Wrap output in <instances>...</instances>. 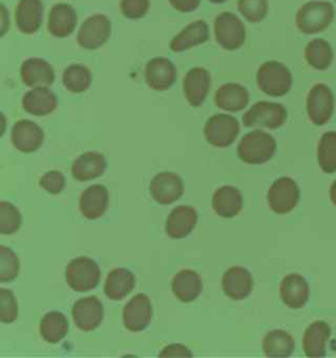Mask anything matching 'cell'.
Listing matches in <instances>:
<instances>
[{"label": "cell", "mask_w": 336, "mask_h": 358, "mask_svg": "<svg viewBox=\"0 0 336 358\" xmlns=\"http://www.w3.org/2000/svg\"><path fill=\"white\" fill-rule=\"evenodd\" d=\"M222 287L225 294L234 301H241L251 294L253 278L243 266H232L222 277Z\"/></svg>", "instance_id": "cell-17"}, {"label": "cell", "mask_w": 336, "mask_h": 358, "mask_svg": "<svg viewBox=\"0 0 336 358\" xmlns=\"http://www.w3.org/2000/svg\"><path fill=\"white\" fill-rule=\"evenodd\" d=\"M286 117L288 112L281 104L259 101L244 113L243 125L246 127H268L273 130L283 127Z\"/></svg>", "instance_id": "cell-7"}, {"label": "cell", "mask_w": 336, "mask_h": 358, "mask_svg": "<svg viewBox=\"0 0 336 358\" xmlns=\"http://www.w3.org/2000/svg\"><path fill=\"white\" fill-rule=\"evenodd\" d=\"M21 218L20 211L15 205L10 202H0V232L3 235H10L19 231L20 229Z\"/></svg>", "instance_id": "cell-37"}, {"label": "cell", "mask_w": 336, "mask_h": 358, "mask_svg": "<svg viewBox=\"0 0 336 358\" xmlns=\"http://www.w3.org/2000/svg\"><path fill=\"white\" fill-rule=\"evenodd\" d=\"M331 336V328L322 320L314 322L304 331V355L307 357H325L326 344Z\"/></svg>", "instance_id": "cell-29"}, {"label": "cell", "mask_w": 336, "mask_h": 358, "mask_svg": "<svg viewBox=\"0 0 336 358\" xmlns=\"http://www.w3.org/2000/svg\"><path fill=\"white\" fill-rule=\"evenodd\" d=\"M304 59L315 70L325 71L334 61V50L323 38H315L306 45Z\"/></svg>", "instance_id": "cell-33"}, {"label": "cell", "mask_w": 336, "mask_h": 358, "mask_svg": "<svg viewBox=\"0 0 336 358\" xmlns=\"http://www.w3.org/2000/svg\"><path fill=\"white\" fill-rule=\"evenodd\" d=\"M318 163L326 173L336 172V131L325 133L318 146Z\"/></svg>", "instance_id": "cell-36"}, {"label": "cell", "mask_w": 336, "mask_h": 358, "mask_svg": "<svg viewBox=\"0 0 336 358\" xmlns=\"http://www.w3.org/2000/svg\"><path fill=\"white\" fill-rule=\"evenodd\" d=\"M172 292L178 301L189 303L199 298L202 292V280L195 271L183 269L172 280Z\"/></svg>", "instance_id": "cell-30"}, {"label": "cell", "mask_w": 336, "mask_h": 358, "mask_svg": "<svg viewBox=\"0 0 336 358\" xmlns=\"http://www.w3.org/2000/svg\"><path fill=\"white\" fill-rule=\"evenodd\" d=\"M256 82L259 90L265 95L281 97L290 91L293 78L285 64L277 61H268L259 67Z\"/></svg>", "instance_id": "cell-3"}, {"label": "cell", "mask_w": 336, "mask_h": 358, "mask_svg": "<svg viewBox=\"0 0 336 358\" xmlns=\"http://www.w3.org/2000/svg\"><path fill=\"white\" fill-rule=\"evenodd\" d=\"M124 326L132 332H141L146 329L153 319V305L148 296L138 294L133 296L122 311Z\"/></svg>", "instance_id": "cell-14"}, {"label": "cell", "mask_w": 336, "mask_h": 358, "mask_svg": "<svg viewBox=\"0 0 336 358\" xmlns=\"http://www.w3.org/2000/svg\"><path fill=\"white\" fill-rule=\"evenodd\" d=\"M100 268L97 263L85 256L74 259L66 266V281L74 292L85 293L94 290L100 282Z\"/></svg>", "instance_id": "cell-4"}, {"label": "cell", "mask_w": 336, "mask_h": 358, "mask_svg": "<svg viewBox=\"0 0 336 358\" xmlns=\"http://www.w3.org/2000/svg\"><path fill=\"white\" fill-rule=\"evenodd\" d=\"M69 332V322L59 311H50L42 317L40 334L49 344H58Z\"/></svg>", "instance_id": "cell-34"}, {"label": "cell", "mask_w": 336, "mask_h": 358, "mask_svg": "<svg viewBox=\"0 0 336 358\" xmlns=\"http://www.w3.org/2000/svg\"><path fill=\"white\" fill-rule=\"evenodd\" d=\"M213 209L222 218H234L241 213L243 197L239 189L231 185L220 187L213 194Z\"/></svg>", "instance_id": "cell-27"}, {"label": "cell", "mask_w": 336, "mask_h": 358, "mask_svg": "<svg viewBox=\"0 0 336 358\" xmlns=\"http://www.w3.org/2000/svg\"><path fill=\"white\" fill-rule=\"evenodd\" d=\"M238 11L251 24H258L267 17L268 0H238Z\"/></svg>", "instance_id": "cell-39"}, {"label": "cell", "mask_w": 336, "mask_h": 358, "mask_svg": "<svg viewBox=\"0 0 336 358\" xmlns=\"http://www.w3.org/2000/svg\"><path fill=\"white\" fill-rule=\"evenodd\" d=\"M201 0H169V4L181 13L196 11L200 7Z\"/></svg>", "instance_id": "cell-44"}, {"label": "cell", "mask_w": 336, "mask_h": 358, "mask_svg": "<svg viewBox=\"0 0 336 358\" xmlns=\"http://www.w3.org/2000/svg\"><path fill=\"white\" fill-rule=\"evenodd\" d=\"M160 357H192V352L180 344H172L164 348L160 355Z\"/></svg>", "instance_id": "cell-43"}, {"label": "cell", "mask_w": 336, "mask_h": 358, "mask_svg": "<svg viewBox=\"0 0 336 358\" xmlns=\"http://www.w3.org/2000/svg\"><path fill=\"white\" fill-rule=\"evenodd\" d=\"M78 24V15L70 4L58 3L52 6L48 17V31L58 37L64 38L69 37L75 31Z\"/></svg>", "instance_id": "cell-21"}, {"label": "cell", "mask_w": 336, "mask_h": 358, "mask_svg": "<svg viewBox=\"0 0 336 358\" xmlns=\"http://www.w3.org/2000/svg\"><path fill=\"white\" fill-rule=\"evenodd\" d=\"M330 197H331L332 203L336 206V180L332 182V185H331V189H330Z\"/></svg>", "instance_id": "cell-45"}, {"label": "cell", "mask_w": 336, "mask_h": 358, "mask_svg": "<svg viewBox=\"0 0 336 358\" xmlns=\"http://www.w3.org/2000/svg\"><path fill=\"white\" fill-rule=\"evenodd\" d=\"M210 83L211 79L208 70L202 67H195L189 70L183 80V91L189 106L197 108L204 104L209 94Z\"/></svg>", "instance_id": "cell-15"}, {"label": "cell", "mask_w": 336, "mask_h": 358, "mask_svg": "<svg viewBox=\"0 0 336 358\" xmlns=\"http://www.w3.org/2000/svg\"><path fill=\"white\" fill-rule=\"evenodd\" d=\"M136 286V277L129 269L115 268L108 274L104 284V293L112 301H121L130 294Z\"/></svg>", "instance_id": "cell-31"}, {"label": "cell", "mask_w": 336, "mask_h": 358, "mask_svg": "<svg viewBox=\"0 0 336 358\" xmlns=\"http://www.w3.org/2000/svg\"><path fill=\"white\" fill-rule=\"evenodd\" d=\"M43 4L41 0H19L15 8L16 27L24 34H34L41 27Z\"/></svg>", "instance_id": "cell-18"}, {"label": "cell", "mask_w": 336, "mask_h": 358, "mask_svg": "<svg viewBox=\"0 0 336 358\" xmlns=\"http://www.w3.org/2000/svg\"><path fill=\"white\" fill-rule=\"evenodd\" d=\"M216 106L227 110V112H241L248 106L250 94L241 85L237 83H226L220 85L214 96Z\"/></svg>", "instance_id": "cell-28"}, {"label": "cell", "mask_w": 336, "mask_h": 358, "mask_svg": "<svg viewBox=\"0 0 336 358\" xmlns=\"http://www.w3.org/2000/svg\"><path fill=\"white\" fill-rule=\"evenodd\" d=\"M109 205V193L104 185L96 184L84 190L79 200V209L87 220H99L105 214Z\"/></svg>", "instance_id": "cell-20"}, {"label": "cell", "mask_w": 336, "mask_h": 358, "mask_svg": "<svg viewBox=\"0 0 336 358\" xmlns=\"http://www.w3.org/2000/svg\"><path fill=\"white\" fill-rule=\"evenodd\" d=\"M280 296L284 305L289 308H302L310 296L309 284L302 275L293 273L286 275L280 285Z\"/></svg>", "instance_id": "cell-22"}, {"label": "cell", "mask_w": 336, "mask_h": 358, "mask_svg": "<svg viewBox=\"0 0 336 358\" xmlns=\"http://www.w3.org/2000/svg\"><path fill=\"white\" fill-rule=\"evenodd\" d=\"M334 104V94L330 87L321 83L315 85L310 90L306 100L307 116L314 125L322 127L332 117Z\"/></svg>", "instance_id": "cell-9"}, {"label": "cell", "mask_w": 336, "mask_h": 358, "mask_svg": "<svg viewBox=\"0 0 336 358\" xmlns=\"http://www.w3.org/2000/svg\"><path fill=\"white\" fill-rule=\"evenodd\" d=\"M214 37L225 50H238L246 41L244 24L235 13L222 12L214 20Z\"/></svg>", "instance_id": "cell-5"}, {"label": "cell", "mask_w": 336, "mask_h": 358, "mask_svg": "<svg viewBox=\"0 0 336 358\" xmlns=\"http://www.w3.org/2000/svg\"><path fill=\"white\" fill-rule=\"evenodd\" d=\"M294 348L293 337L283 329L270 331L262 340V352L267 357H289L292 356Z\"/></svg>", "instance_id": "cell-32"}, {"label": "cell", "mask_w": 336, "mask_h": 358, "mask_svg": "<svg viewBox=\"0 0 336 358\" xmlns=\"http://www.w3.org/2000/svg\"><path fill=\"white\" fill-rule=\"evenodd\" d=\"M20 271V262L15 252L6 247H0V282L13 281Z\"/></svg>", "instance_id": "cell-38"}, {"label": "cell", "mask_w": 336, "mask_h": 358, "mask_svg": "<svg viewBox=\"0 0 336 358\" xmlns=\"http://www.w3.org/2000/svg\"><path fill=\"white\" fill-rule=\"evenodd\" d=\"M20 78L28 87H49L55 80L52 64L41 58H29L21 64Z\"/></svg>", "instance_id": "cell-23"}, {"label": "cell", "mask_w": 336, "mask_h": 358, "mask_svg": "<svg viewBox=\"0 0 336 358\" xmlns=\"http://www.w3.org/2000/svg\"><path fill=\"white\" fill-rule=\"evenodd\" d=\"M58 106V99L48 87H36L22 99V108L31 116L43 117L52 113Z\"/></svg>", "instance_id": "cell-25"}, {"label": "cell", "mask_w": 336, "mask_h": 358, "mask_svg": "<svg viewBox=\"0 0 336 358\" xmlns=\"http://www.w3.org/2000/svg\"><path fill=\"white\" fill-rule=\"evenodd\" d=\"M197 211L195 208L181 205L171 211L166 221V232L172 239H184L197 224Z\"/></svg>", "instance_id": "cell-19"}, {"label": "cell", "mask_w": 336, "mask_h": 358, "mask_svg": "<svg viewBox=\"0 0 336 358\" xmlns=\"http://www.w3.org/2000/svg\"><path fill=\"white\" fill-rule=\"evenodd\" d=\"M239 122L229 115H214L206 121L204 136L206 142L214 148H229L239 134Z\"/></svg>", "instance_id": "cell-6"}, {"label": "cell", "mask_w": 336, "mask_h": 358, "mask_svg": "<svg viewBox=\"0 0 336 358\" xmlns=\"http://www.w3.org/2000/svg\"><path fill=\"white\" fill-rule=\"evenodd\" d=\"M40 187L50 194H59L66 187V179L59 171H49L40 179Z\"/></svg>", "instance_id": "cell-42"}, {"label": "cell", "mask_w": 336, "mask_h": 358, "mask_svg": "<svg viewBox=\"0 0 336 358\" xmlns=\"http://www.w3.org/2000/svg\"><path fill=\"white\" fill-rule=\"evenodd\" d=\"M176 76V67L168 58H153L145 67V80L154 91H167L175 85Z\"/></svg>", "instance_id": "cell-12"}, {"label": "cell", "mask_w": 336, "mask_h": 358, "mask_svg": "<svg viewBox=\"0 0 336 358\" xmlns=\"http://www.w3.org/2000/svg\"><path fill=\"white\" fill-rule=\"evenodd\" d=\"M276 150L277 143L271 134L262 130H253L241 138L238 155L247 164H262L273 158Z\"/></svg>", "instance_id": "cell-2"}, {"label": "cell", "mask_w": 336, "mask_h": 358, "mask_svg": "<svg viewBox=\"0 0 336 358\" xmlns=\"http://www.w3.org/2000/svg\"><path fill=\"white\" fill-rule=\"evenodd\" d=\"M106 169V160L97 151L84 152L74 162L71 173L78 181H90L100 178Z\"/></svg>", "instance_id": "cell-26"}, {"label": "cell", "mask_w": 336, "mask_h": 358, "mask_svg": "<svg viewBox=\"0 0 336 358\" xmlns=\"http://www.w3.org/2000/svg\"><path fill=\"white\" fill-rule=\"evenodd\" d=\"M45 134L41 127L29 120H20L12 129V145L21 152L29 154L41 148Z\"/></svg>", "instance_id": "cell-16"}, {"label": "cell", "mask_w": 336, "mask_h": 358, "mask_svg": "<svg viewBox=\"0 0 336 358\" xmlns=\"http://www.w3.org/2000/svg\"><path fill=\"white\" fill-rule=\"evenodd\" d=\"M335 19V8L328 1H309L295 15V25L304 34H316L326 31Z\"/></svg>", "instance_id": "cell-1"}, {"label": "cell", "mask_w": 336, "mask_h": 358, "mask_svg": "<svg viewBox=\"0 0 336 358\" xmlns=\"http://www.w3.org/2000/svg\"><path fill=\"white\" fill-rule=\"evenodd\" d=\"M19 306L13 293L8 289H0V320L4 324L18 319Z\"/></svg>", "instance_id": "cell-40"}, {"label": "cell", "mask_w": 336, "mask_h": 358, "mask_svg": "<svg viewBox=\"0 0 336 358\" xmlns=\"http://www.w3.org/2000/svg\"><path fill=\"white\" fill-rule=\"evenodd\" d=\"M112 24L104 15L90 16L82 24L76 41L80 48L87 50H96L102 48L111 37Z\"/></svg>", "instance_id": "cell-8"}, {"label": "cell", "mask_w": 336, "mask_h": 358, "mask_svg": "<svg viewBox=\"0 0 336 358\" xmlns=\"http://www.w3.org/2000/svg\"><path fill=\"white\" fill-rule=\"evenodd\" d=\"M62 82L71 94H83L92 83V74L83 64H71L63 71Z\"/></svg>", "instance_id": "cell-35"}, {"label": "cell", "mask_w": 336, "mask_h": 358, "mask_svg": "<svg viewBox=\"0 0 336 358\" xmlns=\"http://www.w3.org/2000/svg\"><path fill=\"white\" fill-rule=\"evenodd\" d=\"M209 40V27L204 20H196L187 25L181 32L176 34L171 43L169 49L174 53H183L195 46H199Z\"/></svg>", "instance_id": "cell-24"}, {"label": "cell", "mask_w": 336, "mask_h": 358, "mask_svg": "<svg viewBox=\"0 0 336 358\" xmlns=\"http://www.w3.org/2000/svg\"><path fill=\"white\" fill-rule=\"evenodd\" d=\"M300 188L290 178L276 180L268 190V205L277 214L293 210L300 202Z\"/></svg>", "instance_id": "cell-10"}, {"label": "cell", "mask_w": 336, "mask_h": 358, "mask_svg": "<svg viewBox=\"0 0 336 358\" xmlns=\"http://www.w3.org/2000/svg\"><path fill=\"white\" fill-rule=\"evenodd\" d=\"M71 313L75 326L84 332H90L102 324L104 307L99 298L87 296L75 302Z\"/></svg>", "instance_id": "cell-13"}, {"label": "cell", "mask_w": 336, "mask_h": 358, "mask_svg": "<svg viewBox=\"0 0 336 358\" xmlns=\"http://www.w3.org/2000/svg\"><path fill=\"white\" fill-rule=\"evenodd\" d=\"M150 193L160 205L178 201L184 193V182L175 172H160L150 182Z\"/></svg>", "instance_id": "cell-11"}, {"label": "cell", "mask_w": 336, "mask_h": 358, "mask_svg": "<svg viewBox=\"0 0 336 358\" xmlns=\"http://www.w3.org/2000/svg\"><path fill=\"white\" fill-rule=\"evenodd\" d=\"M150 8V0H121L120 11L130 20H138L146 16Z\"/></svg>", "instance_id": "cell-41"}, {"label": "cell", "mask_w": 336, "mask_h": 358, "mask_svg": "<svg viewBox=\"0 0 336 358\" xmlns=\"http://www.w3.org/2000/svg\"><path fill=\"white\" fill-rule=\"evenodd\" d=\"M210 3H213V4H222V3H225V1H227V0H209Z\"/></svg>", "instance_id": "cell-46"}]
</instances>
